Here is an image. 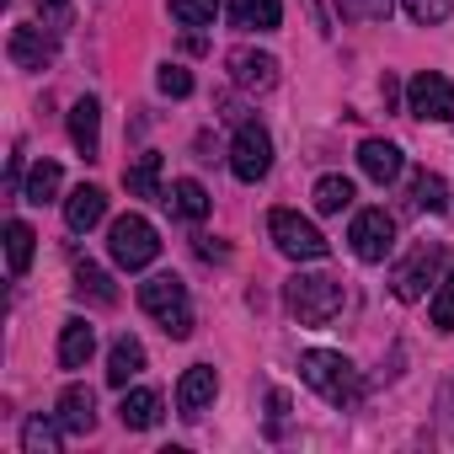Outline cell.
<instances>
[{
	"label": "cell",
	"instance_id": "obj_1",
	"mask_svg": "<svg viewBox=\"0 0 454 454\" xmlns=\"http://www.w3.org/2000/svg\"><path fill=\"white\" fill-rule=\"evenodd\" d=\"M300 380H305L316 395H326L332 406H358V395H364L358 369H353L342 353H326V348L300 353Z\"/></svg>",
	"mask_w": 454,
	"mask_h": 454
},
{
	"label": "cell",
	"instance_id": "obj_2",
	"mask_svg": "<svg viewBox=\"0 0 454 454\" xmlns=\"http://www.w3.org/2000/svg\"><path fill=\"white\" fill-rule=\"evenodd\" d=\"M342 278H332V273H294L289 284H284V305L305 321V326H326V321H337L342 316Z\"/></svg>",
	"mask_w": 454,
	"mask_h": 454
},
{
	"label": "cell",
	"instance_id": "obj_3",
	"mask_svg": "<svg viewBox=\"0 0 454 454\" xmlns=\"http://www.w3.org/2000/svg\"><path fill=\"white\" fill-rule=\"evenodd\" d=\"M139 305H145V316H155L160 326H166V337H192V300H187V284L176 278V273H155V278H145L139 284Z\"/></svg>",
	"mask_w": 454,
	"mask_h": 454
},
{
	"label": "cell",
	"instance_id": "obj_4",
	"mask_svg": "<svg viewBox=\"0 0 454 454\" xmlns=\"http://www.w3.org/2000/svg\"><path fill=\"white\" fill-rule=\"evenodd\" d=\"M107 252H113L118 268L139 273V268H150L160 257V236H155V224L145 214H123V219H113V231H107Z\"/></svg>",
	"mask_w": 454,
	"mask_h": 454
},
{
	"label": "cell",
	"instance_id": "obj_5",
	"mask_svg": "<svg viewBox=\"0 0 454 454\" xmlns=\"http://www.w3.org/2000/svg\"><path fill=\"white\" fill-rule=\"evenodd\" d=\"M268 236H273V247H278L284 257H294V262H321V257L332 252V241L316 231L310 219H300L294 208H273V214H268Z\"/></svg>",
	"mask_w": 454,
	"mask_h": 454
},
{
	"label": "cell",
	"instance_id": "obj_6",
	"mask_svg": "<svg viewBox=\"0 0 454 454\" xmlns=\"http://www.w3.org/2000/svg\"><path fill=\"white\" fill-rule=\"evenodd\" d=\"M348 241H353L358 262H385L395 252V219L385 208H358L353 224H348Z\"/></svg>",
	"mask_w": 454,
	"mask_h": 454
},
{
	"label": "cell",
	"instance_id": "obj_7",
	"mask_svg": "<svg viewBox=\"0 0 454 454\" xmlns=\"http://www.w3.org/2000/svg\"><path fill=\"white\" fill-rule=\"evenodd\" d=\"M231 171L236 182H262L273 171V134L262 123H241L231 139Z\"/></svg>",
	"mask_w": 454,
	"mask_h": 454
},
{
	"label": "cell",
	"instance_id": "obj_8",
	"mask_svg": "<svg viewBox=\"0 0 454 454\" xmlns=\"http://www.w3.org/2000/svg\"><path fill=\"white\" fill-rule=\"evenodd\" d=\"M443 257H449V252H443L438 241H433V247H417V252H411V257H406V262L390 273V289H395V300L417 305V300H422V294L438 284V273H443Z\"/></svg>",
	"mask_w": 454,
	"mask_h": 454
},
{
	"label": "cell",
	"instance_id": "obj_9",
	"mask_svg": "<svg viewBox=\"0 0 454 454\" xmlns=\"http://www.w3.org/2000/svg\"><path fill=\"white\" fill-rule=\"evenodd\" d=\"M406 113L411 118H433V123H454V86L438 75V70H422V75H411V86H406Z\"/></svg>",
	"mask_w": 454,
	"mask_h": 454
},
{
	"label": "cell",
	"instance_id": "obj_10",
	"mask_svg": "<svg viewBox=\"0 0 454 454\" xmlns=\"http://www.w3.org/2000/svg\"><path fill=\"white\" fill-rule=\"evenodd\" d=\"M6 54H12V65L17 70H49L54 65V33L38 22H22V27H12V43H6Z\"/></svg>",
	"mask_w": 454,
	"mask_h": 454
},
{
	"label": "cell",
	"instance_id": "obj_11",
	"mask_svg": "<svg viewBox=\"0 0 454 454\" xmlns=\"http://www.w3.org/2000/svg\"><path fill=\"white\" fill-rule=\"evenodd\" d=\"M214 395H219V374L208 369V364H192L182 380H176V411L192 422V417H203L208 406H214Z\"/></svg>",
	"mask_w": 454,
	"mask_h": 454
},
{
	"label": "cell",
	"instance_id": "obj_12",
	"mask_svg": "<svg viewBox=\"0 0 454 454\" xmlns=\"http://www.w3.org/2000/svg\"><path fill=\"white\" fill-rule=\"evenodd\" d=\"M231 81L241 91H273L278 86V59L273 54H257V49H236L231 54Z\"/></svg>",
	"mask_w": 454,
	"mask_h": 454
},
{
	"label": "cell",
	"instance_id": "obj_13",
	"mask_svg": "<svg viewBox=\"0 0 454 454\" xmlns=\"http://www.w3.org/2000/svg\"><path fill=\"white\" fill-rule=\"evenodd\" d=\"M70 139H75V150H81L86 160L102 155V102H97V97H81V102L70 107Z\"/></svg>",
	"mask_w": 454,
	"mask_h": 454
},
{
	"label": "cell",
	"instance_id": "obj_14",
	"mask_svg": "<svg viewBox=\"0 0 454 454\" xmlns=\"http://www.w3.org/2000/svg\"><path fill=\"white\" fill-rule=\"evenodd\" d=\"M231 27H241V33H278L284 27V0H231Z\"/></svg>",
	"mask_w": 454,
	"mask_h": 454
},
{
	"label": "cell",
	"instance_id": "obj_15",
	"mask_svg": "<svg viewBox=\"0 0 454 454\" xmlns=\"http://www.w3.org/2000/svg\"><path fill=\"white\" fill-rule=\"evenodd\" d=\"M102 214H107V192L102 187H91V182H81L70 198H65V224L81 236V231H91V224H102Z\"/></svg>",
	"mask_w": 454,
	"mask_h": 454
},
{
	"label": "cell",
	"instance_id": "obj_16",
	"mask_svg": "<svg viewBox=\"0 0 454 454\" xmlns=\"http://www.w3.org/2000/svg\"><path fill=\"white\" fill-rule=\"evenodd\" d=\"M358 166H364V176H369V182H380V187H385V182H395V176H401V166H406V160H401V150H395L390 139H364V145H358Z\"/></svg>",
	"mask_w": 454,
	"mask_h": 454
},
{
	"label": "cell",
	"instance_id": "obj_17",
	"mask_svg": "<svg viewBox=\"0 0 454 454\" xmlns=\"http://www.w3.org/2000/svg\"><path fill=\"white\" fill-rule=\"evenodd\" d=\"M59 427L75 433V438L97 427V395H91V385H70V390L59 395Z\"/></svg>",
	"mask_w": 454,
	"mask_h": 454
},
{
	"label": "cell",
	"instance_id": "obj_18",
	"mask_svg": "<svg viewBox=\"0 0 454 454\" xmlns=\"http://www.w3.org/2000/svg\"><path fill=\"white\" fill-rule=\"evenodd\" d=\"M91 353H97V332H91V321L70 316V321L59 326V364H65V369H86Z\"/></svg>",
	"mask_w": 454,
	"mask_h": 454
},
{
	"label": "cell",
	"instance_id": "obj_19",
	"mask_svg": "<svg viewBox=\"0 0 454 454\" xmlns=\"http://www.w3.org/2000/svg\"><path fill=\"white\" fill-rule=\"evenodd\" d=\"M139 369H145V342H139V337H118L113 353H107V385L129 390V380H134Z\"/></svg>",
	"mask_w": 454,
	"mask_h": 454
},
{
	"label": "cell",
	"instance_id": "obj_20",
	"mask_svg": "<svg viewBox=\"0 0 454 454\" xmlns=\"http://www.w3.org/2000/svg\"><path fill=\"white\" fill-rule=\"evenodd\" d=\"M166 203H171V214L176 219H208V192H203V182H192V176H182V182H171V192H166Z\"/></svg>",
	"mask_w": 454,
	"mask_h": 454
},
{
	"label": "cell",
	"instance_id": "obj_21",
	"mask_svg": "<svg viewBox=\"0 0 454 454\" xmlns=\"http://www.w3.org/2000/svg\"><path fill=\"white\" fill-rule=\"evenodd\" d=\"M118 417H123V427L145 433V427H155V422H160V395H155V390H123Z\"/></svg>",
	"mask_w": 454,
	"mask_h": 454
},
{
	"label": "cell",
	"instance_id": "obj_22",
	"mask_svg": "<svg viewBox=\"0 0 454 454\" xmlns=\"http://www.w3.org/2000/svg\"><path fill=\"white\" fill-rule=\"evenodd\" d=\"M75 294H81V300H91V305H102V310H107V305H118V289H113V278H107L97 262H86V257L75 262Z\"/></svg>",
	"mask_w": 454,
	"mask_h": 454
},
{
	"label": "cell",
	"instance_id": "obj_23",
	"mask_svg": "<svg viewBox=\"0 0 454 454\" xmlns=\"http://www.w3.org/2000/svg\"><path fill=\"white\" fill-rule=\"evenodd\" d=\"M123 187H129L134 198H166V192H160V155L145 150V155L123 171Z\"/></svg>",
	"mask_w": 454,
	"mask_h": 454
},
{
	"label": "cell",
	"instance_id": "obj_24",
	"mask_svg": "<svg viewBox=\"0 0 454 454\" xmlns=\"http://www.w3.org/2000/svg\"><path fill=\"white\" fill-rule=\"evenodd\" d=\"M59 182H65V171H59L54 160H38V166L27 171V182H22V198H27L33 208H43V203H54Z\"/></svg>",
	"mask_w": 454,
	"mask_h": 454
},
{
	"label": "cell",
	"instance_id": "obj_25",
	"mask_svg": "<svg viewBox=\"0 0 454 454\" xmlns=\"http://www.w3.org/2000/svg\"><path fill=\"white\" fill-rule=\"evenodd\" d=\"M33 241H38V236H33V224H22V219H12V224H6V262H12V273H17V278L33 268Z\"/></svg>",
	"mask_w": 454,
	"mask_h": 454
},
{
	"label": "cell",
	"instance_id": "obj_26",
	"mask_svg": "<svg viewBox=\"0 0 454 454\" xmlns=\"http://www.w3.org/2000/svg\"><path fill=\"white\" fill-rule=\"evenodd\" d=\"M59 433H65L59 417H54V422H49V417H33V422L22 427V449H27V454H59Z\"/></svg>",
	"mask_w": 454,
	"mask_h": 454
},
{
	"label": "cell",
	"instance_id": "obj_27",
	"mask_svg": "<svg viewBox=\"0 0 454 454\" xmlns=\"http://www.w3.org/2000/svg\"><path fill=\"white\" fill-rule=\"evenodd\" d=\"M316 208H321V214L353 208V182H348V176H321V182H316Z\"/></svg>",
	"mask_w": 454,
	"mask_h": 454
},
{
	"label": "cell",
	"instance_id": "obj_28",
	"mask_svg": "<svg viewBox=\"0 0 454 454\" xmlns=\"http://www.w3.org/2000/svg\"><path fill=\"white\" fill-rule=\"evenodd\" d=\"M411 203L427 208V214H443V208H449V187H443V176H438V171H422V176L411 182Z\"/></svg>",
	"mask_w": 454,
	"mask_h": 454
},
{
	"label": "cell",
	"instance_id": "obj_29",
	"mask_svg": "<svg viewBox=\"0 0 454 454\" xmlns=\"http://www.w3.org/2000/svg\"><path fill=\"white\" fill-rule=\"evenodd\" d=\"M427 316H433V326H438V332H454V273H443V278H438Z\"/></svg>",
	"mask_w": 454,
	"mask_h": 454
},
{
	"label": "cell",
	"instance_id": "obj_30",
	"mask_svg": "<svg viewBox=\"0 0 454 454\" xmlns=\"http://www.w3.org/2000/svg\"><path fill=\"white\" fill-rule=\"evenodd\" d=\"M214 12H219V0H171V22L182 27H208Z\"/></svg>",
	"mask_w": 454,
	"mask_h": 454
},
{
	"label": "cell",
	"instance_id": "obj_31",
	"mask_svg": "<svg viewBox=\"0 0 454 454\" xmlns=\"http://www.w3.org/2000/svg\"><path fill=\"white\" fill-rule=\"evenodd\" d=\"M38 22H43L54 38H65V33L75 27V6H70V0H38Z\"/></svg>",
	"mask_w": 454,
	"mask_h": 454
},
{
	"label": "cell",
	"instance_id": "obj_32",
	"mask_svg": "<svg viewBox=\"0 0 454 454\" xmlns=\"http://www.w3.org/2000/svg\"><path fill=\"white\" fill-rule=\"evenodd\" d=\"M337 12L348 22H385L395 12V0H337Z\"/></svg>",
	"mask_w": 454,
	"mask_h": 454
},
{
	"label": "cell",
	"instance_id": "obj_33",
	"mask_svg": "<svg viewBox=\"0 0 454 454\" xmlns=\"http://www.w3.org/2000/svg\"><path fill=\"white\" fill-rule=\"evenodd\" d=\"M401 6H406V17H411L417 27H438V22H449L454 0H401Z\"/></svg>",
	"mask_w": 454,
	"mask_h": 454
},
{
	"label": "cell",
	"instance_id": "obj_34",
	"mask_svg": "<svg viewBox=\"0 0 454 454\" xmlns=\"http://www.w3.org/2000/svg\"><path fill=\"white\" fill-rule=\"evenodd\" d=\"M155 86H160L166 97H192V75H187L182 65H160V70H155Z\"/></svg>",
	"mask_w": 454,
	"mask_h": 454
},
{
	"label": "cell",
	"instance_id": "obj_35",
	"mask_svg": "<svg viewBox=\"0 0 454 454\" xmlns=\"http://www.w3.org/2000/svg\"><path fill=\"white\" fill-rule=\"evenodd\" d=\"M284 422H289V390H273V395H268V433L278 438Z\"/></svg>",
	"mask_w": 454,
	"mask_h": 454
},
{
	"label": "cell",
	"instance_id": "obj_36",
	"mask_svg": "<svg viewBox=\"0 0 454 454\" xmlns=\"http://www.w3.org/2000/svg\"><path fill=\"white\" fill-rule=\"evenodd\" d=\"M380 97H385V107H395V97H401V86H395V81L385 75V81H380Z\"/></svg>",
	"mask_w": 454,
	"mask_h": 454
}]
</instances>
